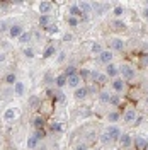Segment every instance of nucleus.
Masks as SVG:
<instances>
[{"label": "nucleus", "mask_w": 148, "mask_h": 150, "mask_svg": "<svg viewBox=\"0 0 148 150\" xmlns=\"http://www.w3.org/2000/svg\"><path fill=\"white\" fill-rule=\"evenodd\" d=\"M119 74L123 75V79L131 80V79H135V68L130 67V65H121L119 67Z\"/></svg>", "instance_id": "nucleus-1"}, {"label": "nucleus", "mask_w": 148, "mask_h": 150, "mask_svg": "<svg viewBox=\"0 0 148 150\" xmlns=\"http://www.w3.org/2000/svg\"><path fill=\"white\" fill-rule=\"evenodd\" d=\"M106 133L109 135V138H111V140H119V137L123 135L121 130L116 126V125H109V126L106 128Z\"/></svg>", "instance_id": "nucleus-2"}, {"label": "nucleus", "mask_w": 148, "mask_h": 150, "mask_svg": "<svg viewBox=\"0 0 148 150\" xmlns=\"http://www.w3.org/2000/svg\"><path fill=\"white\" fill-rule=\"evenodd\" d=\"M51 9H53V4H51V2H46V0L39 2V5H37V10H39L41 16H49Z\"/></svg>", "instance_id": "nucleus-3"}, {"label": "nucleus", "mask_w": 148, "mask_h": 150, "mask_svg": "<svg viewBox=\"0 0 148 150\" xmlns=\"http://www.w3.org/2000/svg\"><path fill=\"white\" fill-rule=\"evenodd\" d=\"M9 34H10V38H20L22 34H24V28H22V24H14V26H10Z\"/></svg>", "instance_id": "nucleus-4"}, {"label": "nucleus", "mask_w": 148, "mask_h": 150, "mask_svg": "<svg viewBox=\"0 0 148 150\" xmlns=\"http://www.w3.org/2000/svg\"><path fill=\"white\" fill-rule=\"evenodd\" d=\"M118 142H119V145L123 149H130L131 145H133V138H131V135H128V133H123Z\"/></svg>", "instance_id": "nucleus-5"}, {"label": "nucleus", "mask_w": 148, "mask_h": 150, "mask_svg": "<svg viewBox=\"0 0 148 150\" xmlns=\"http://www.w3.org/2000/svg\"><path fill=\"white\" fill-rule=\"evenodd\" d=\"M112 58H114V55H112L111 51H102L101 55H99V60H101V63H104V65H109V63H112Z\"/></svg>", "instance_id": "nucleus-6"}, {"label": "nucleus", "mask_w": 148, "mask_h": 150, "mask_svg": "<svg viewBox=\"0 0 148 150\" xmlns=\"http://www.w3.org/2000/svg\"><path fill=\"white\" fill-rule=\"evenodd\" d=\"M106 75H107V77H112V79H116V77L119 75V67H116L114 63H109L107 68H106Z\"/></svg>", "instance_id": "nucleus-7"}, {"label": "nucleus", "mask_w": 148, "mask_h": 150, "mask_svg": "<svg viewBox=\"0 0 148 150\" xmlns=\"http://www.w3.org/2000/svg\"><path fill=\"white\" fill-rule=\"evenodd\" d=\"M133 145H135V149H138V150H145L148 147V140L141 138V137H136V138L133 140Z\"/></svg>", "instance_id": "nucleus-8"}, {"label": "nucleus", "mask_w": 148, "mask_h": 150, "mask_svg": "<svg viewBox=\"0 0 148 150\" xmlns=\"http://www.w3.org/2000/svg\"><path fill=\"white\" fill-rule=\"evenodd\" d=\"M124 121L126 123H135L136 121V118H138V114H136V111L135 109H126V112H124Z\"/></svg>", "instance_id": "nucleus-9"}, {"label": "nucleus", "mask_w": 148, "mask_h": 150, "mask_svg": "<svg viewBox=\"0 0 148 150\" xmlns=\"http://www.w3.org/2000/svg\"><path fill=\"white\" fill-rule=\"evenodd\" d=\"M89 87H78V89H75V97L77 99H85L87 96H89Z\"/></svg>", "instance_id": "nucleus-10"}, {"label": "nucleus", "mask_w": 148, "mask_h": 150, "mask_svg": "<svg viewBox=\"0 0 148 150\" xmlns=\"http://www.w3.org/2000/svg\"><path fill=\"white\" fill-rule=\"evenodd\" d=\"M51 24H53L51 16H39V26H41V28L46 29L48 26H51Z\"/></svg>", "instance_id": "nucleus-11"}, {"label": "nucleus", "mask_w": 148, "mask_h": 150, "mask_svg": "<svg viewBox=\"0 0 148 150\" xmlns=\"http://www.w3.org/2000/svg\"><path fill=\"white\" fill-rule=\"evenodd\" d=\"M112 89H114L116 92H123V91H124V80L114 79V80H112Z\"/></svg>", "instance_id": "nucleus-12"}, {"label": "nucleus", "mask_w": 148, "mask_h": 150, "mask_svg": "<svg viewBox=\"0 0 148 150\" xmlns=\"http://www.w3.org/2000/svg\"><path fill=\"white\" fill-rule=\"evenodd\" d=\"M80 80H82V79H80V75L77 74V75H73V77H70V79H68V85H70V87H73V89H78V87H80Z\"/></svg>", "instance_id": "nucleus-13"}, {"label": "nucleus", "mask_w": 148, "mask_h": 150, "mask_svg": "<svg viewBox=\"0 0 148 150\" xmlns=\"http://www.w3.org/2000/svg\"><path fill=\"white\" fill-rule=\"evenodd\" d=\"M111 46H112V50L121 51V50L124 48V41H123V39H119V38H114V39L111 41Z\"/></svg>", "instance_id": "nucleus-14"}, {"label": "nucleus", "mask_w": 148, "mask_h": 150, "mask_svg": "<svg viewBox=\"0 0 148 150\" xmlns=\"http://www.w3.org/2000/svg\"><path fill=\"white\" fill-rule=\"evenodd\" d=\"M14 92L17 94V96H24V92H26V85H24V82H16V85H14Z\"/></svg>", "instance_id": "nucleus-15"}, {"label": "nucleus", "mask_w": 148, "mask_h": 150, "mask_svg": "<svg viewBox=\"0 0 148 150\" xmlns=\"http://www.w3.org/2000/svg\"><path fill=\"white\" fill-rule=\"evenodd\" d=\"M83 14H82V10H80V7L78 5H72L70 7V17H82Z\"/></svg>", "instance_id": "nucleus-16"}, {"label": "nucleus", "mask_w": 148, "mask_h": 150, "mask_svg": "<svg viewBox=\"0 0 148 150\" xmlns=\"http://www.w3.org/2000/svg\"><path fill=\"white\" fill-rule=\"evenodd\" d=\"M77 74H78V72H77V67H73V65L66 67L65 72H63V75H65L66 79H70V77H73V75H77Z\"/></svg>", "instance_id": "nucleus-17"}, {"label": "nucleus", "mask_w": 148, "mask_h": 150, "mask_svg": "<svg viewBox=\"0 0 148 150\" xmlns=\"http://www.w3.org/2000/svg\"><path fill=\"white\" fill-rule=\"evenodd\" d=\"M78 7H80V10H82L83 16H87V14L92 10V5H90L89 2H80V4H78Z\"/></svg>", "instance_id": "nucleus-18"}, {"label": "nucleus", "mask_w": 148, "mask_h": 150, "mask_svg": "<svg viewBox=\"0 0 148 150\" xmlns=\"http://www.w3.org/2000/svg\"><path fill=\"white\" fill-rule=\"evenodd\" d=\"M4 118H5V121H12V120L16 118V111H14L12 108L5 109V112H4Z\"/></svg>", "instance_id": "nucleus-19"}, {"label": "nucleus", "mask_w": 148, "mask_h": 150, "mask_svg": "<svg viewBox=\"0 0 148 150\" xmlns=\"http://www.w3.org/2000/svg\"><path fill=\"white\" fill-rule=\"evenodd\" d=\"M55 84L58 85V87H63V85L68 84V79H66V77H65L63 74H61L60 77H56V79H55Z\"/></svg>", "instance_id": "nucleus-20"}, {"label": "nucleus", "mask_w": 148, "mask_h": 150, "mask_svg": "<svg viewBox=\"0 0 148 150\" xmlns=\"http://www.w3.org/2000/svg\"><path fill=\"white\" fill-rule=\"evenodd\" d=\"M27 149H37V138L34 135L27 138Z\"/></svg>", "instance_id": "nucleus-21"}, {"label": "nucleus", "mask_w": 148, "mask_h": 150, "mask_svg": "<svg viewBox=\"0 0 148 150\" xmlns=\"http://www.w3.org/2000/svg\"><path fill=\"white\" fill-rule=\"evenodd\" d=\"M90 51H92L94 55H101V53L104 51V50H102L101 43H94V45H92V48H90Z\"/></svg>", "instance_id": "nucleus-22"}, {"label": "nucleus", "mask_w": 148, "mask_h": 150, "mask_svg": "<svg viewBox=\"0 0 148 150\" xmlns=\"http://www.w3.org/2000/svg\"><path fill=\"white\" fill-rule=\"evenodd\" d=\"M99 99H101V103H109V101H111V94H107L106 91H102V92H99Z\"/></svg>", "instance_id": "nucleus-23"}, {"label": "nucleus", "mask_w": 148, "mask_h": 150, "mask_svg": "<svg viewBox=\"0 0 148 150\" xmlns=\"http://www.w3.org/2000/svg\"><path fill=\"white\" fill-rule=\"evenodd\" d=\"M16 82H17V77H16V75L14 74H9L7 75V77H5V84H9V85H16Z\"/></svg>", "instance_id": "nucleus-24"}, {"label": "nucleus", "mask_w": 148, "mask_h": 150, "mask_svg": "<svg viewBox=\"0 0 148 150\" xmlns=\"http://www.w3.org/2000/svg\"><path fill=\"white\" fill-rule=\"evenodd\" d=\"M31 38H32V34H31V33H24L22 36L19 38V41H20L22 45H26V43H29V41H31Z\"/></svg>", "instance_id": "nucleus-25"}, {"label": "nucleus", "mask_w": 148, "mask_h": 150, "mask_svg": "<svg viewBox=\"0 0 148 150\" xmlns=\"http://www.w3.org/2000/svg\"><path fill=\"white\" fill-rule=\"evenodd\" d=\"M32 125L36 126L37 130H41V128H43V125H44V120H43L41 116H37V118H34V121H32Z\"/></svg>", "instance_id": "nucleus-26"}, {"label": "nucleus", "mask_w": 148, "mask_h": 150, "mask_svg": "<svg viewBox=\"0 0 148 150\" xmlns=\"http://www.w3.org/2000/svg\"><path fill=\"white\" fill-rule=\"evenodd\" d=\"M55 53H56V48H55V46H48L46 51L43 53V56H44V58H49V56H53Z\"/></svg>", "instance_id": "nucleus-27"}, {"label": "nucleus", "mask_w": 148, "mask_h": 150, "mask_svg": "<svg viewBox=\"0 0 148 150\" xmlns=\"http://www.w3.org/2000/svg\"><path fill=\"white\" fill-rule=\"evenodd\" d=\"M119 103H121L119 94H112V96H111V101H109V104H112V106H118Z\"/></svg>", "instance_id": "nucleus-28"}, {"label": "nucleus", "mask_w": 148, "mask_h": 150, "mask_svg": "<svg viewBox=\"0 0 148 150\" xmlns=\"http://www.w3.org/2000/svg\"><path fill=\"white\" fill-rule=\"evenodd\" d=\"M44 31H46L48 34H56V33H58V26H56L55 22H53V24H51V26H48Z\"/></svg>", "instance_id": "nucleus-29"}, {"label": "nucleus", "mask_w": 148, "mask_h": 150, "mask_svg": "<svg viewBox=\"0 0 148 150\" xmlns=\"http://www.w3.org/2000/svg\"><path fill=\"white\" fill-rule=\"evenodd\" d=\"M68 26H72V28H77L78 24H80V19H77V17H68Z\"/></svg>", "instance_id": "nucleus-30"}, {"label": "nucleus", "mask_w": 148, "mask_h": 150, "mask_svg": "<svg viewBox=\"0 0 148 150\" xmlns=\"http://www.w3.org/2000/svg\"><path fill=\"white\" fill-rule=\"evenodd\" d=\"M29 104H31V108H39V97H36V96H32L31 99H29Z\"/></svg>", "instance_id": "nucleus-31"}, {"label": "nucleus", "mask_w": 148, "mask_h": 150, "mask_svg": "<svg viewBox=\"0 0 148 150\" xmlns=\"http://www.w3.org/2000/svg\"><path fill=\"white\" fill-rule=\"evenodd\" d=\"M95 82H97V84H106V82H107V75L106 74H99L97 75V79H95Z\"/></svg>", "instance_id": "nucleus-32"}, {"label": "nucleus", "mask_w": 148, "mask_h": 150, "mask_svg": "<svg viewBox=\"0 0 148 150\" xmlns=\"http://www.w3.org/2000/svg\"><path fill=\"white\" fill-rule=\"evenodd\" d=\"M107 120H109V121H118V120H119V112H116V111L109 112V114H107Z\"/></svg>", "instance_id": "nucleus-33"}, {"label": "nucleus", "mask_w": 148, "mask_h": 150, "mask_svg": "<svg viewBox=\"0 0 148 150\" xmlns=\"http://www.w3.org/2000/svg\"><path fill=\"white\" fill-rule=\"evenodd\" d=\"M123 12H124V9L119 7V5H118V7H114V10H112V14H114L116 17H121V16H123Z\"/></svg>", "instance_id": "nucleus-34"}, {"label": "nucleus", "mask_w": 148, "mask_h": 150, "mask_svg": "<svg viewBox=\"0 0 148 150\" xmlns=\"http://www.w3.org/2000/svg\"><path fill=\"white\" fill-rule=\"evenodd\" d=\"M24 56L26 58H34V50L32 48H26L24 50Z\"/></svg>", "instance_id": "nucleus-35"}, {"label": "nucleus", "mask_w": 148, "mask_h": 150, "mask_svg": "<svg viewBox=\"0 0 148 150\" xmlns=\"http://www.w3.org/2000/svg\"><path fill=\"white\" fill-rule=\"evenodd\" d=\"M34 137H36L37 140H39V138H44V137H46V131L43 130V128H41V130H36V133H34Z\"/></svg>", "instance_id": "nucleus-36"}, {"label": "nucleus", "mask_w": 148, "mask_h": 150, "mask_svg": "<svg viewBox=\"0 0 148 150\" xmlns=\"http://www.w3.org/2000/svg\"><path fill=\"white\" fill-rule=\"evenodd\" d=\"M9 24L5 22V21H0V33H5V31H9Z\"/></svg>", "instance_id": "nucleus-37"}, {"label": "nucleus", "mask_w": 148, "mask_h": 150, "mask_svg": "<svg viewBox=\"0 0 148 150\" xmlns=\"http://www.w3.org/2000/svg\"><path fill=\"white\" fill-rule=\"evenodd\" d=\"M101 142H102V143H109V142H112V140L109 138V135H107V133L104 131V133L101 135Z\"/></svg>", "instance_id": "nucleus-38"}, {"label": "nucleus", "mask_w": 148, "mask_h": 150, "mask_svg": "<svg viewBox=\"0 0 148 150\" xmlns=\"http://www.w3.org/2000/svg\"><path fill=\"white\" fill-rule=\"evenodd\" d=\"M90 74H92V72H89V70H80V79H87V77H90Z\"/></svg>", "instance_id": "nucleus-39"}, {"label": "nucleus", "mask_w": 148, "mask_h": 150, "mask_svg": "<svg viewBox=\"0 0 148 150\" xmlns=\"http://www.w3.org/2000/svg\"><path fill=\"white\" fill-rule=\"evenodd\" d=\"M112 26H114V29H124V24H123L121 21H114V24H112Z\"/></svg>", "instance_id": "nucleus-40"}, {"label": "nucleus", "mask_w": 148, "mask_h": 150, "mask_svg": "<svg viewBox=\"0 0 148 150\" xmlns=\"http://www.w3.org/2000/svg\"><path fill=\"white\" fill-rule=\"evenodd\" d=\"M51 130L53 131H60L61 130V125H60V123H53V125H51Z\"/></svg>", "instance_id": "nucleus-41"}, {"label": "nucleus", "mask_w": 148, "mask_h": 150, "mask_svg": "<svg viewBox=\"0 0 148 150\" xmlns=\"http://www.w3.org/2000/svg\"><path fill=\"white\" fill-rule=\"evenodd\" d=\"M72 39H73V34H70V33L65 34V41H72Z\"/></svg>", "instance_id": "nucleus-42"}, {"label": "nucleus", "mask_w": 148, "mask_h": 150, "mask_svg": "<svg viewBox=\"0 0 148 150\" xmlns=\"http://www.w3.org/2000/svg\"><path fill=\"white\" fill-rule=\"evenodd\" d=\"M58 101H61V103L65 101V96H63V94H61V92H58Z\"/></svg>", "instance_id": "nucleus-43"}, {"label": "nucleus", "mask_w": 148, "mask_h": 150, "mask_svg": "<svg viewBox=\"0 0 148 150\" xmlns=\"http://www.w3.org/2000/svg\"><path fill=\"white\" fill-rule=\"evenodd\" d=\"M143 17L148 19V7H145V9H143Z\"/></svg>", "instance_id": "nucleus-44"}, {"label": "nucleus", "mask_w": 148, "mask_h": 150, "mask_svg": "<svg viewBox=\"0 0 148 150\" xmlns=\"http://www.w3.org/2000/svg\"><path fill=\"white\" fill-rule=\"evenodd\" d=\"M2 62H5V53L0 51V63H2Z\"/></svg>", "instance_id": "nucleus-45"}, {"label": "nucleus", "mask_w": 148, "mask_h": 150, "mask_svg": "<svg viewBox=\"0 0 148 150\" xmlns=\"http://www.w3.org/2000/svg\"><path fill=\"white\" fill-rule=\"evenodd\" d=\"M77 150H87V147H85V145H78V147H77Z\"/></svg>", "instance_id": "nucleus-46"}, {"label": "nucleus", "mask_w": 148, "mask_h": 150, "mask_svg": "<svg viewBox=\"0 0 148 150\" xmlns=\"http://www.w3.org/2000/svg\"><path fill=\"white\" fill-rule=\"evenodd\" d=\"M147 104H148V97H147Z\"/></svg>", "instance_id": "nucleus-47"}, {"label": "nucleus", "mask_w": 148, "mask_h": 150, "mask_svg": "<svg viewBox=\"0 0 148 150\" xmlns=\"http://www.w3.org/2000/svg\"><path fill=\"white\" fill-rule=\"evenodd\" d=\"M147 7H148V2H147Z\"/></svg>", "instance_id": "nucleus-48"}]
</instances>
